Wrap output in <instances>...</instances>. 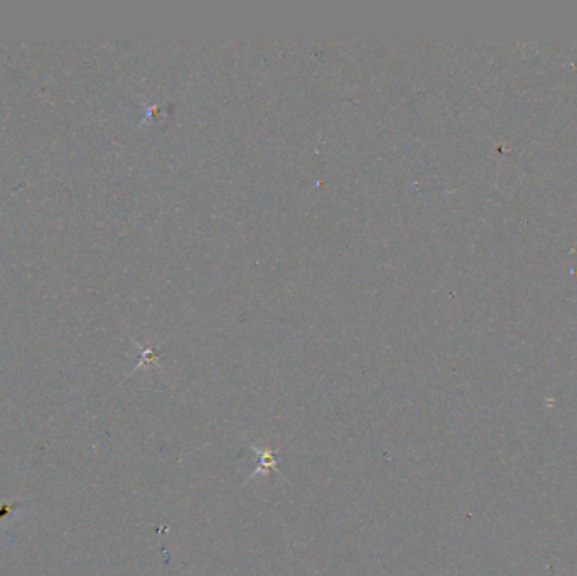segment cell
I'll list each match as a JSON object with an SVG mask.
<instances>
[{"label": "cell", "mask_w": 577, "mask_h": 576, "mask_svg": "<svg viewBox=\"0 0 577 576\" xmlns=\"http://www.w3.org/2000/svg\"><path fill=\"white\" fill-rule=\"evenodd\" d=\"M252 448L255 450V452H257V456H258V461H257V465H258V468H257V472L255 473H258V472H269V470H274V472H277V456L276 454H274V452H270V450H267V448H255V446H252ZM253 473V475H255Z\"/></svg>", "instance_id": "cell-1"}, {"label": "cell", "mask_w": 577, "mask_h": 576, "mask_svg": "<svg viewBox=\"0 0 577 576\" xmlns=\"http://www.w3.org/2000/svg\"><path fill=\"white\" fill-rule=\"evenodd\" d=\"M7 512H10V505L6 504V505H0V519H2L3 516L7 514Z\"/></svg>", "instance_id": "cell-2"}]
</instances>
